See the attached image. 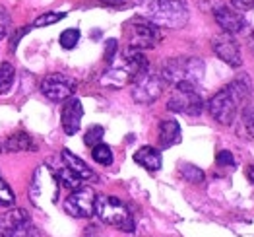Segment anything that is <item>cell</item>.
Masks as SVG:
<instances>
[{"label": "cell", "instance_id": "35", "mask_svg": "<svg viewBox=\"0 0 254 237\" xmlns=\"http://www.w3.org/2000/svg\"><path fill=\"white\" fill-rule=\"evenodd\" d=\"M0 152H2V144H0Z\"/></svg>", "mask_w": 254, "mask_h": 237}, {"label": "cell", "instance_id": "5", "mask_svg": "<svg viewBox=\"0 0 254 237\" xmlns=\"http://www.w3.org/2000/svg\"><path fill=\"white\" fill-rule=\"evenodd\" d=\"M61 191V183L57 179V173L51 171L47 165L37 167L31 179V187H29V196L37 206L45 204H55L59 198Z\"/></svg>", "mask_w": 254, "mask_h": 237}, {"label": "cell", "instance_id": "13", "mask_svg": "<svg viewBox=\"0 0 254 237\" xmlns=\"http://www.w3.org/2000/svg\"><path fill=\"white\" fill-rule=\"evenodd\" d=\"M212 49L215 53V57L219 61H223L225 65L239 68L243 66V53H241V47L233 39V35L229 33H219L212 39Z\"/></svg>", "mask_w": 254, "mask_h": 237}, {"label": "cell", "instance_id": "11", "mask_svg": "<svg viewBox=\"0 0 254 237\" xmlns=\"http://www.w3.org/2000/svg\"><path fill=\"white\" fill-rule=\"evenodd\" d=\"M76 91V82L64 74H49L41 80V93L49 101H64Z\"/></svg>", "mask_w": 254, "mask_h": 237}, {"label": "cell", "instance_id": "26", "mask_svg": "<svg viewBox=\"0 0 254 237\" xmlns=\"http://www.w3.org/2000/svg\"><path fill=\"white\" fill-rule=\"evenodd\" d=\"M16 202V196L12 193L10 185L0 177V206H12Z\"/></svg>", "mask_w": 254, "mask_h": 237}, {"label": "cell", "instance_id": "23", "mask_svg": "<svg viewBox=\"0 0 254 237\" xmlns=\"http://www.w3.org/2000/svg\"><path fill=\"white\" fill-rule=\"evenodd\" d=\"M103 134H105V129H103V127H99V125L89 127V129H87V132H85V136H84L85 146L93 148L95 144H99V142L103 140Z\"/></svg>", "mask_w": 254, "mask_h": 237}, {"label": "cell", "instance_id": "28", "mask_svg": "<svg viewBox=\"0 0 254 237\" xmlns=\"http://www.w3.org/2000/svg\"><path fill=\"white\" fill-rule=\"evenodd\" d=\"M243 125L247 132L254 138V105H247L243 111Z\"/></svg>", "mask_w": 254, "mask_h": 237}, {"label": "cell", "instance_id": "27", "mask_svg": "<svg viewBox=\"0 0 254 237\" xmlns=\"http://www.w3.org/2000/svg\"><path fill=\"white\" fill-rule=\"evenodd\" d=\"M10 25H12V20H10V12L0 6V41L6 39V35L10 33Z\"/></svg>", "mask_w": 254, "mask_h": 237}, {"label": "cell", "instance_id": "6", "mask_svg": "<svg viewBox=\"0 0 254 237\" xmlns=\"http://www.w3.org/2000/svg\"><path fill=\"white\" fill-rule=\"evenodd\" d=\"M127 37L128 49L134 51H146V49H155L159 41L163 39L161 31L157 25L140 18V20H130L127 23Z\"/></svg>", "mask_w": 254, "mask_h": 237}, {"label": "cell", "instance_id": "24", "mask_svg": "<svg viewBox=\"0 0 254 237\" xmlns=\"http://www.w3.org/2000/svg\"><path fill=\"white\" fill-rule=\"evenodd\" d=\"M61 47L64 49H74L78 41H80V31L76 29V27H72V29H64L63 33H61Z\"/></svg>", "mask_w": 254, "mask_h": 237}, {"label": "cell", "instance_id": "16", "mask_svg": "<svg viewBox=\"0 0 254 237\" xmlns=\"http://www.w3.org/2000/svg\"><path fill=\"white\" fill-rule=\"evenodd\" d=\"M134 161L151 173L159 171L161 165H163L161 152L157 150V148H153V146H142L140 150L134 154Z\"/></svg>", "mask_w": 254, "mask_h": 237}, {"label": "cell", "instance_id": "14", "mask_svg": "<svg viewBox=\"0 0 254 237\" xmlns=\"http://www.w3.org/2000/svg\"><path fill=\"white\" fill-rule=\"evenodd\" d=\"M82 119H84V107H82V101L72 95L68 99H64L63 111H61V123H63V129L68 136H74L80 127H82Z\"/></svg>", "mask_w": 254, "mask_h": 237}, {"label": "cell", "instance_id": "33", "mask_svg": "<svg viewBox=\"0 0 254 237\" xmlns=\"http://www.w3.org/2000/svg\"><path fill=\"white\" fill-rule=\"evenodd\" d=\"M247 177H249V181H251V183L254 185V163L247 167Z\"/></svg>", "mask_w": 254, "mask_h": 237}, {"label": "cell", "instance_id": "30", "mask_svg": "<svg viewBox=\"0 0 254 237\" xmlns=\"http://www.w3.org/2000/svg\"><path fill=\"white\" fill-rule=\"evenodd\" d=\"M215 161H217V165H235V159H233V154L227 150L219 152L217 154V158H215Z\"/></svg>", "mask_w": 254, "mask_h": 237}, {"label": "cell", "instance_id": "15", "mask_svg": "<svg viewBox=\"0 0 254 237\" xmlns=\"http://www.w3.org/2000/svg\"><path fill=\"white\" fill-rule=\"evenodd\" d=\"M63 161H64V167L70 169L76 177H80L82 181H95L97 179L93 169L85 163L82 158H78L76 154H72L70 150H63Z\"/></svg>", "mask_w": 254, "mask_h": 237}, {"label": "cell", "instance_id": "7", "mask_svg": "<svg viewBox=\"0 0 254 237\" xmlns=\"http://www.w3.org/2000/svg\"><path fill=\"white\" fill-rule=\"evenodd\" d=\"M167 109L173 113H181V115H190V117H198L204 109L202 103V95L198 93V86L192 84H177L175 86V93L167 101Z\"/></svg>", "mask_w": 254, "mask_h": 237}, {"label": "cell", "instance_id": "8", "mask_svg": "<svg viewBox=\"0 0 254 237\" xmlns=\"http://www.w3.org/2000/svg\"><path fill=\"white\" fill-rule=\"evenodd\" d=\"M165 80L161 74H155V72H144L140 74L134 82H132V99L136 103H142V105H148L153 103L155 99L161 97L163 89H165Z\"/></svg>", "mask_w": 254, "mask_h": 237}, {"label": "cell", "instance_id": "25", "mask_svg": "<svg viewBox=\"0 0 254 237\" xmlns=\"http://www.w3.org/2000/svg\"><path fill=\"white\" fill-rule=\"evenodd\" d=\"M64 18H66L64 12H47V14H41V16L33 22V25H35V27H47V25H53V23L61 22Z\"/></svg>", "mask_w": 254, "mask_h": 237}, {"label": "cell", "instance_id": "20", "mask_svg": "<svg viewBox=\"0 0 254 237\" xmlns=\"http://www.w3.org/2000/svg\"><path fill=\"white\" fill-rule=\"evenodd\" d=\"M55 173H57V179H59L61 187H64V189L76 191V189H80V187H82V179H80V177H76L70 169L63 167V169H59V171H55Z\"/></svg>", "mask_w": 254, "mask_h": 237}, {"label": "cell", "instance_id": "32", "mask_svg": "<svg viewBox=\"0 0 254 237\" xmlns=\"http://www.w3.org/2000/svg\"><path fill=\"white\" fill-rule=\"evenodd\" d=\"M231 6L235 10H241V12H247L254 8V0H231Z\"/></svg>", "mask_w": 254, "mask_h": 237}, {"label": "cell", "instance_id": "21", "mask_svg": "<svg viewBox=\"0 0 254 237\" xmlns=\"http://www.w3.org/2000/svg\"><path fill=\"white\" fill-rule=\"evenodd\" d=\"M91 158H93V161H97L99 165H111L113 163V150L103 144V142H99V144H95L93 148H91Z\"/></svg>", "mask_w": 254, "mask_h": 237}, {"label": "cell", "instance_id": "10", "mask_svg": "<svg viewBox=\"0 0 254 237\" xmlns=\"http://www.w3.org/2000/svg\"><path fill=\"white\" fill-rule=\"evenodd\" d=\"M95 196L93 189L80 187L66 196L64 200V212L72 218H91L95 214Z\"/></svg>", "mask_w": 254, "mask_h": 237}, {"label": "cell", "instance_id": "12", "mask_svg": "<svg viewBox=\"0 0 254 237\" xmlns=\"http://www.w3.org/2000/svg\"><path fill=\"white\" fill-rule=\"evenodd\" d=\"M212 2H213V8H212L213 20L223 29V33L235 35V33L245 31V18L235 8L223 4L221 0H212Z\"/></svg>", "mask_w": 254, "mask_h": 237}, {"label": "cell", "instance_id": "29", "mask_svg": "<svg viewBox=\"0 0 254 237\" xmlns=\"http://www.w3.org/2000/svg\"><path fill=\"white\" fill-rule=\"evenodd\" d=\"M243 18H245V29H249V35H251V39L254 41V8L247 10Z\"/></svg>", "mask_w": 254, "mask_h": 237}, {"label": "cell", "instance_id": "2", "mask_svg": "<svg viewBox=\"0 0 254 237\" xmlns=\"http://www.w3.org/2000/svg\"><path fill=\"white\" fill-rule=\"evenodd\" d=\"M140 14L159 29H181L190 18V10L185 0H144L140 4Z\"/></svg>", "mask_w": 254, "mask_h": 237}, {"label": "cell", "instance_id": "18", "mask_svg": "<svg viewBox=\"0 0 254 237\" xmlns=\"http://www.w3.org/2000/svg\"><path fill=\"white\" fill-rule=\"evenodd\" d=\"M4 148H6L8 152H12V154H16V152L31 150V148H33V140H31V136H29L27 132L18 130V132H14L12 136H8V140H6Z\"/></svg>", "mask_w": 254, "mask_h": 237}, {"label": "cell", "instance_id": "31", "mask_svg": "<svg viewBox=\"0 0 254 237\" xmlns=\"http://www.w3.org/2000/svg\"><path fill=\"white\" fill-rule=\"evenodd\" d=\"M117 47H119V41H117V39H109V41H107V49H105V61L107 63H113L115 53H117Z\"/></svg>", "mask_w": 254, "mask_h": 237}, {"label": "cell", "instance_id": "3", "mask_svg": "<svg viewBox=\"0 0 254 237\" xmlns=\"http://www.w3.org/2000/svg\"><path fill=\"white\" fill-rule=\"evenodd\" d=\"M206 72V65L202 59L196 57H177V59H169L163 68H161V76L167 84H192L198 86L204 78Z\"/></svg>", "mask_w": 254, "mask_h": 237}, {"label": "cell", "instance_id": "9", "mask_svg": "<svg viewBox=\"0 0 254 237\" xmlns=\"http://www.w3.org/2000/svg\"><path fill=\"white\" fill-rule=\"evenodd\" d=\"M31 216L23 208H12L0 216V237H33Z\"/></svg>", "mask_w": 254, "mask_h": 237}, {"label": "cell", "instance_id": "4", "mask_svg": "<svg viewBox=\"0 0 254 237\" xmlns=\"http://www.w3.org/2000/svg\"><path fill=\"white\" fill-rule=\"evenodd\" d=\"M95 216L111 228H117L127 234L134 232V218L128 206L115 196H107V194L95 196Z\"/></svg>", "mask_w": 254, "mask_h": 237}, {"label": "cell", "instance_id": "1", "mask_svg": "<svg viewBox=\"0 0 254 237\" xmlns=\"http://www.w3.org/2000/svg\"><path fill=\"white\" fill-rule=\"evenodd\" d=\"M251 93H253L251 78L249 76H239L231 84H227L223 89H219L208 101V111L219 125L229 127L235 123L239 109L249 99Z\"/></svg>", "mask_w": 254, "mask_h": 237}, {"label": "cell", "instance_id": "19", "mask_svg": "<svg viewBox=\"0 0 254 237\" xmlns=\"http://www.w3.org/2000/svg\"><path fill=\"white\" fill-rule=\"evenodd\" d=\"M16 70L10 63H0V95L8 93V89L14 84Z\"/></svg>", "mask_w": 254, "mask_h": 237}, {"label": "cell", "instance_id": "34", "mask_svg": "<svg viewBox=\"0 0 254 237\" xmlns=\"http://www.w3.org/2000/svg\"><path fill=\"white\" fill-rule=\"evenodd\" d=\"M107 2H121V0H107Z\"/></svg>", "mask_w": 254, "mask_h": 237}, {"label": "cell", "instance_id": "17", "mask_svg": "<svg viewBox=\"0 0 254 237\" xmlns=\"http://www.w3.org/2000/svg\"><path fill=\"white\" fill-rule=\"evenodd\" d=\"M181 142V127L177 121H161L159 125V144L161 148H171Z\"/></svg>", "mask_w": 254, "mask_h": 237}, {"label": "cell", "instance_id": "22", "mask_svg": "<svg viewBox=\"0 0 254 237\" xmlns=\"http://www.w3.org/2000/svg\"><path fill=\"white\" fill-rule=\"evenodd\" d=\"M181 175L189 181V183H194V185H200L202 181H204V171L198 167V165H194V163H181Z\"/></svg>", "mask_w": 254, "mask_h": 237}]
</instances>
